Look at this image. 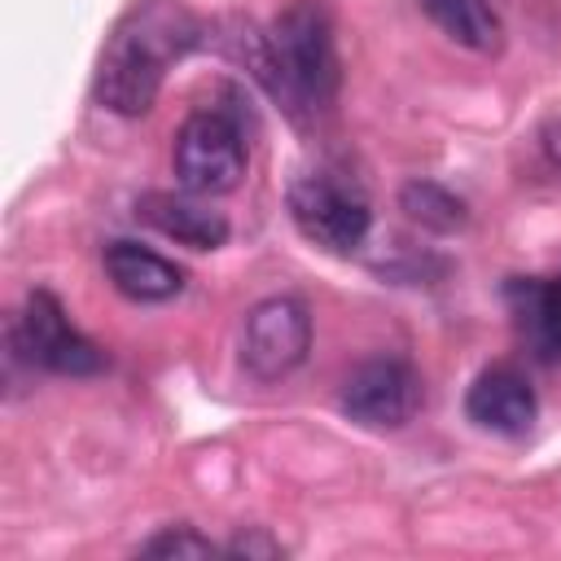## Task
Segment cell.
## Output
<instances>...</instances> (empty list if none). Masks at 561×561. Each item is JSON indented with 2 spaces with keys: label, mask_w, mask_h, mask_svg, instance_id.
<instances>
[{
  "label": "cell",
  "mask_w": 561,
  "mask_h": 561,
  "mask_svg": "<svg viewBox=\"0 0 561 561\" xmlns=\"http://www.w3.org/2000/svg\"><path fill=\"white\" fill-rule=\"evenodd\" d=\"M245 57L259 83L294 114L316 118L333 105L342 83L333 13L324 0H289L263 35L245 31Z\"/></svg>",
  "instance_id": "obj_1"
},
{
  "label": "cell",
  "mask_w": 561,
  "mask_h": 561,
  "mask_svg": "<svg viewBox=\"0 0 561 561\" xmlns=\"http://www.w3.org/2000/svg\"><path fill=\"white\" fill-rule=\"evenodd\" d=\"M197 39V22L180 4H145L118 22L96 66V101L114 114H145L158 101L167 66L188 53Z\"/></svg>",
  "instance_id": "obj_2"
},
{
  "label": "cell",
  "mask_w": 561,
  "mask_h": 561,
  "mask_svg": "<svg viewBox=\"0 0 561 561\" xmlns=\"http://www.w3.org/2000/svg\"><path fill=\"white\" fill-rule=\"evenodd\" d=\"M175 180L197 197L232 193L245 175V136L228 110H197L184 118L171 145Z\"/></svg>",
  "instance_id": "obj_3"
},
{
  "label": "cell",
  "mask_w": 561,
  "mask_h": 561,
  "mask_svg": "<svg viewBox=\"0 0 561 561\" xmlns=\"http://www.w3.org/2000/svg\"><path fill=\"white\" fill-rule=\"evenodd\" d=\"M9 346L31 368H44V373H57V377H92V373L105 368V351L70 324L66 307L48 289L26 294L22 311L13 316Z\"/></svg>",
  "instance_id": "obj_4"
},
{
  "label": "cell",
  "mask_w": 561,
  "mask_h": 561,
  "mask_svg": "<svg viewBox=\"0 0 561 561\" xmlns=\"http://www.w3.org/2000/svg\"><path fill=\"white\" fill-rule=\"evenodd\" d=\"M289 219L311 245L333 254H351L373 228L368 197L329 171H311L289 184Z\"/></svg>",
  "instance_id": "obj_5"
},
{
  "label": "cell",
  "mask_w": 561,
  "mask_h": 561,
  "mask_svg": "<svg viewBox=\"0 0 561 561\" xmlns=\"http://www.w3.org/2000/svg\"><path fill=\"white\" fill-rule=\"evenodd\" d=\"M311 351V316L298 298H263L241 324V364L259 381L289 377Z\"/></svg>",
  "instance_id": "obj_6"
},
{
  "label": "cell",
  "mask_w": 561,
  "mask_h": 561,
  "mask_svg": "<svg viewBox=\"0 0 561 561\" xmlns=\"http://www.w3.org/2000/svg\"><path fill=\"white\" fill-rule=\"evenodd\" d=\"M425 390H421V373L408 359L381 355V359H364L346 381H342V412L355 425L368 430H399L416 416Z\"/></svg>",
  "instance_id": "obj_7"
},
{
  "label": "cell",
  "mask_w": 561,
  "mask_h": 561,
  "mask_svg": "<svg viewBox=\"0 0 561 561\" xmlns=\"http://www.w3.org/2000/svg\"><path fill=\"white\" fill-rule=\"evenodd\" d=\"M465 412H469V421H473L478 430L517 438V434H526V430L535 425L539 403H535L530 381H526L517 368L495 364V368H486V373L473 377V386H469V394H465Z\"/></svg>",
  "instance_id": "obj_8"
},
{
  "label": "cell",
  "mask_w": 561,
  "mask_h": 561,
  "mask_svg": "<svg viewBox=\"0 0 561 561\" xmlns=\"http://www.w3.org/2000/svg\"><path fill=\"white\" fill-rule=\"evenodd\" d=\"M504 298L526 351L543 364H561V276H513Z\"/></svg>",
  "instance_id": "obj_9"
},
{
  "label": "cell",
  "mask_w": 561,
  "mask_h": 561,
  "mask_svg": "<svg viewBox=\"0 0 561 561\" xmlns=\"http://www.w3.org/2000/svg\"><path fill=\"white\" fill-rule=\"evenodd\" d=\"M136 215L188 250H219L228 241V215L197 202V193H188V188L184 193H145L136 202Z\"/></svg>",
  "instance_id": "obj_10"
},
{
  "label": "cell",
  "mask_w": 561,
  "mask_h": 561,
  "mask_svg": "<svg viewBox=\"0 0 561 561\" xmlns=\"http://www.w3.org/2000/svg\"><path fill=\"white\" fill-rule=\"evenodd\" d=\"M105 276L131 302H167L184 289V267L162 259L140 241H110L105 245Z\"/></svg>",
  "instance_id": "obj_11"
},
{
  "label": "cell",
  "mask_w": 561,
  "mask_h": 561,
  "mask_svg": "<svg viewBox=\"0 0 561 561\" xmlns=\"http://www.w3.org/2000/svg\"><path fill=\"white\" fill-rule=\"evenodd\" d=\"M425 18L469 53H500L504 26L491 0H421Z\"/></svg>",
  "instance_id": "obj_12"
},
{
  "label": "cell",
  "mask_w": 561,
  "mask_h": 561,
  "mask_svg": "<svg viewBox=\"0 0 561 561\" xmlns=\"http://www.w3.org/2000/svg\"><path fill=\"white\" fill-rule=\"evenodd\" d=\"M403 210H408V219H416V224H425V228H438V232H451V228H460L465 224V202L456 197V193H447L443 184H430V180H416V184H408L403 188Z\"/></svg>",
  "instance_id": "obj_13"
},
{
  "label": "cell",
  "mask_w": 561,
  "mask_h": 561,
  "mask_svg": "<svg viewBox=\"0 0 561 561\" xmlns=\"http://www.w3.org/2000/svg\"><path fill=\"white\" fill-rule=\"evenodd\" d=\"M210 552H224V548L215 539L197 535L193 526H167L140 543V557H210Z\"/></svg>",
  "instance_id": "obj_14"
},
{
  "label": "cell",
  "mask_w": 561,
  "mask_h": 561,
  "mask_svg": "<svg viewBox=\"0 0 561 561\" xmlns=\"http://www.w3.org/2000/svg\"><path fill=\"white\" fill-rule=\"evenodd\" d=\"M224 552H232V557H276L280 543H272V539H263V535H241V539L224 543Z\"/></svg>",
  "instance_id": "obj_15"
},
{
  "label": "cell",
  "mask_w": 561,
  "mask_h": 561,
  "mask_svg": "<svg viewBox=\"0 0 561 561\" xmlns=\"http://www.w3.org/2000/svg\"><path fill=\"white\" fill-rule=\"evenodd\" d=\"M543 149H548V158H552V167L561 171V123H552V127L543 131Z\"/></svg>",
  "instance_id": "obj_16"
}]
</instances>
